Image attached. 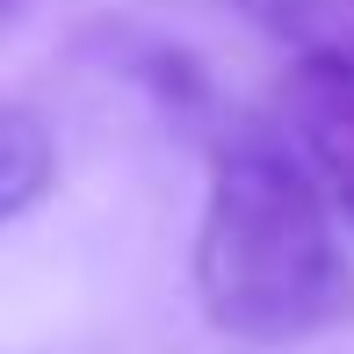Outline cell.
<instances>
[{
  "label": "cell",
  "mask_w": 354,
  "mask_h": 354,
  "mask_svg": "<svg viewBox=\"0 0 354 354\" xmlns=\"http://www.w3.org/2000/svg\"><path fill=\"white\" fill-rule=\"evenodd\" d=\"M196 297L246 347H297L354 318L340 203L282 131H224L196 224Z\"/></svg>",
  "instance_id": "cell-1"
},
{
  "label": "cell",
  "mask_w": 354,
  "mask_h": 354,
  "mask_svg": "<svg viewBox=\"0 0 354 354\" xmlns=\"http://www.w3.org/2000/svg\"><path fill=\"white\" fill-rule=\"evenodd\" d=\"M282 51L275 123L354 224V0H224Z\"/></svg>",
  "instance_id": "cell-2"
},
{
  "label": "cell",
  "mask_w": 354,
  "mask_h": 354,
  "mask_svg": "<svg viewBox=\"0 0 354 354\" xmlns=\"http://www.w3.org/2000/svg\"><path fill=\"white\" fill-rule=\"evenodd\" d=\"M51 181H58V145L44 131V116L0 102V224L22 217Z\"/></svg>",
  "instance_id": "cell-3"
},
{
  "label": "cell",
  "mask_w": 354,
  "mask_h": 354,
  "mask_svg": "<svg viewBox=\"0 0 354 354\" xmlns=\"http://www.w3.org/2000/svg\"><path fill=\"white\" fill-rule=\"evenodd\" d=\"M15 8H22V0H0V22H8V15H15Z\"/></svg>",
  "instance_id": "cell-4"
}]
</instances>
